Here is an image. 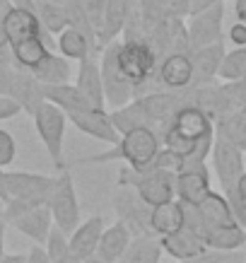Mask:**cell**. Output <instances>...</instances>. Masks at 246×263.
I'll return each mask as SVG.
<instances>
[{
    "instance_id": "obj_1",
    "label": "cell",
    "mask_w": 246,
    "mask_h": 263,
    "mask_svg": "<svg viewBox=\"0 0 246 263\" xmlns=\"http://www.w3.org/2000/svg\"><path fill=\"white\" fill-rule=\"evenodd\" d=\"M159 150H162L159 133L150 126H140L123 133L119 138V143L111 145V150L99 152L87 160H80V164H106L113 160H123L133 169H152V162H155Z\"/></svg>"
},
{
    "instance_id": "obj_2",
    "label": "cell",
    "mask_w": 246,
    "mask_h": 263,
    "mask_svg": "<svg viewBox=\"0 0 246 263\" xmlns=\"http://www.w3.org/2000/svg\"><path fill=\"white\" fill-rule=\"evenodd\" d=\"M215 130V121L207 116L198 106H183L181 111L174 116V121L167 126L164 136H162V145L167 150L176 152L179 157L191 155V150L196 147L203 136Z\"/></svg>"
},
{
    "instance_id": "obj_3",
    "label": "cell",
    "mask_w": 246,
    "mask_h": 263,
    "mask_svg": "<svg viewBox=\"0 0 246 263\" xmlns=\"http://www.w3.org/2000/svg\"><path fill=\"white\" fill-rule=\"evenodd\" d=\"M119 183L123 186H133L140 193V198L150 205L164 203V200L176 198V172L172 169H133L126 167L121 172Z\"/></svg>"
},
{
    "instance_id": "obj_4",
    "label": "cell",
    "mask_w": 246,
    "mask_h": 263,
    "mask_svg": "<svg viewBox=\"0 0 246 263\" xmlns=\"http://www.w3.org/2000/svg\"><path fill=\"white\" fill-rule=\"evenodd\" d=\"M34 128L39 133L41 143L46 147L48 157L53 162V167L61 172L65 169V157H63V138H65V126H68V116L63 109H58L53 102H41L39 109L32 114Z\"/></svg>"
},
{
    "instance_id": "obj_5",
    "label": "cell",
    "mask_w": 246,
    "mask_h": 263,
    "mask_svg": "<svg viewBox=\"0 0 246 263\" xmlns=\"http://www.w3.org/2000/svg\"><path fill=\"white\" fill-rule=\"evenodd\" d=\"M119 44L121 41H109L99 58V72H102V87H104V102L111 109H119L123 104L135 99V87L119 68Z\"/></svg>"
},
{
    "instance_id": "obj_6",
    "label": "cell",
    "mask_w": 246,
    "mask_h": 263,
    "mask_svg": "<svg viewBox=\"0 0 246 263\" xmlns=\"http://www.w3.org/2000/svg\"><path fill=\"white\" fill-rule=\"evenodd\" d=\"M48 208H51V215H53L56 227L63 230L65 234H70L80 224V203H78L75 183H72V176L68 172V167L58 172L53 191L48 196Z\"/></svg>"
},
{
    "instance_id": "obj_7",
    "label": "cell",
    "mask_w": 246,
    "mask_h": 263,
    "mask_svg": "<svg viewBox=\"0 0 246 263\" xmlns=\"http://www.w3.org/2000/svg\"><path fill=\"white\" fill-rule=\"evenodd\" d=\"M113 213H116V217L130 230L133 237L152 234V227H150L152 205L140 198V193L135 191L133 186L119 183V189L113 193Z\"/></svg>"
},
{
    "instance_id": "obj_8",
    "label": "cell",
    "mask_w": 246,
    "mask_h": 263,
    "mask_svg": "<svg viewBox=\"0 0 246 263\" xmlns=\"http://www.w3.org/2000/svg\"><path fill=\"white\" fill-rule=\"evenodd\" d=\"M210 155H213V167H215L217 179H220L222 193L237 191L239 176L246 172V160H244V155H241V147H237L220 130H215V143H213V152Z\"/></svg>"
},
{
    "instance_id": "obj_9",
    "label": "cell",
    "mask_w": 246,
    "mask_h": 263,
    "mask_svg": "<svg viewBox=\"0 0 246 263\" xmlns=\"http://www.w3.org/2000/svg\"><path fill=\"white\" fill-rule=\"evenodd\" d=\"M222 20H224V0L215 3L213 8L188 15V39H191V51L215 41H222Z\"/></svg>"
},
{
    "instance_id": "obj_10",
    "label": "cell",
    "mask_w": 246,
    "mask_h": 263,
    "mask_svg": "<svg viewBox=\"0 0 246 263\" xmlns=\"http://www.w3.org/2000/svg\"><path fill=\"white\" fill-rule=\"evenodd\" d=\"M68 121L72 126L82 130L85 136L89 138H97L102 143H109V145H116L119 143V130L113 128L111 123V116L106 109H99V106H92V109H82V111H70L65 114Z\"/></svg>"
},
{
    "instance_id": "obj_11",
    "label": "cell",
    "mask_w": 246,
    "mask_h": 263,
    "mask_svg": "<svg viewBox=\"0 0 246 263\" xmlns=\"http://www.w3.org/2000/svg\"><path fill=\"white\" fill-rule=\"evenodd\" d=\"M56 176L32 174V172H5V191L8 198H39L48 203V196L53 191Z\"/></svg>"
},
{
    "instance_id": "obj_12",
    "label": "cell",
    "mask_w": 246,
    "mask_h": 263,
    "mask_svg": "<svg viewBox=\"0 0 246 263\" xmlns=\"http://www.w3.org/2000/svg\"><path fill=\"white\" fill-rule=\"evenodd\" d=\"M224 53H227L224 41H215V44H207V46L188 51L191 65H193V80H191V85H193V87L213 85V82L217 80V72H220Z\"/></svg>"
},
{
    "instance_id": "obj_13",
    "label": "cell",
    "mask_w": 246,
    "mask_h": 263,
    "mask_svg": "<svg viewBox=\"0 0 246 263\" xmlns=\"http://www.w3.org/2000/svg\"><path fill=\"white\" fill-rule=\"evenodd\" d=\"M44 87H46V85H44L32 70L15 65V78H12V85H10L8 95L20 104V109H22L24 114L32 116V114L39 109V104L46 102Z\"/></svg>"
},
{
    "instance_id": "obj_14",
    "label": "cell",
    "mask_w": 246,
    "mask_h": 263,
    "mask_svg": "<svg viewBox=\"0 0 246 263\" xmlns=\"http://www.w3.org/2000/svg\"><path fill=\"white\" fill-rule=\"evenodd\" d=\"M210 191H213V186H210L207 164H198V167L176 172V198L179 200L198 205Z\"/></svg>"
},
{
    "instance_id": "obj_15",
    "label": "cell",
    "mask_w": 246,
    "mask_h": 263,
    "mask_svg": "<svg viewBox=\"0 0 246 263\" xmlns=\"http://www.w3.org/2000/svg\"><path fill=\"white\" fill-rule=\"evenodd\" d=\"M104 217L102 215H92L89 220L80 222L75 230L68 234V247H70V254L80 261H85L89 256H94L97 244L102 239V232H104Z\"/></svg>"
},
{
    "instance_id": "obj_16",
    "label": "cell",
    "mask_w": 246,
    "mask_h": 263,
    "mask_svg": "<svg viewBox=\"0 0 246 263\" xmlns=\"http://www.w3.org/2000/svg\"><path fill=\"white\" fill-rule=\"evenodd\" d=\"M159 241H162L164 254L176 258V263L188 261L193 256L207 251V244L203 239V234L188 230V227H181V230H176L174 234H167V237H159Z\"/></svg>"
},
{
    "instance_id": "obj_17",
    "label": "cell",
    "mask_w": 246,
    "mask_h": 263,
    "mask_svg": "<svg viewBox=\"0 0 246 263\" xmlns=\"http://www.w3.org/2000/svg\"><path fill=\"white\" fill-rule=\"evenodd\" d=\"M157 78L164 89H183L193 80L188 53H169L157 63Z\"/></svg>"
},
{
    "instance_id": "obj_18",
    "label": "cell",
    "mask_w": 246,
    "mask_h": 263,
    "mask_svg": "<svg viewBox=\"0 0 246 263\" xmlns=\"http://www.w3.org/2000/svg\"><path fill=\"white\" fill-rule=\"evenodd\" d=\"M10 224H12L15 230H20L22 234H27L34 244H41V247H44L46 239H48V232L53 230V224L56 222H53V215H51L48 203H44V205L34 208V210H29V213L20 215Z\"/></svg>"
},
{
    "instance_id": "obj_19",
    "label": "cell",
    "mask_w": 246,
    "mask_h": 263,
    "mask_svg": "<svg viewBox=\"0 0 246 263\" xmlns=\"http://www.w3.org/2000/svg\"><path fill=\"white\" fill-rule=\"evenodd\" d=\"M3 27H5L8 44H20V41L34 39V36H39V32H41L39 17L24 8H15V5L10 8L8 15L3 17Z\"/></svg>"
},
{
    "instance_id": "obj_20",
    "label": "cell",
    "mask_w": 246,
    "mask_h": 263,
    "mask_svg": "<svg viewBox=\"0 0 246 263\" xmlns=\"http://www.w3.org/2000/svg\"><path fill=\"white\" fill-rule=\"evenodd\" d=\"M130 239H133L130 230H128L121 220H116L111 227H104L102 239H99V244H97L94 256H99V258L106 261V263H116L121 256H123V251L128 249Z\"/></svg>"
},
{
    "instance_id": "obj_21",
    "label": "cell",
    "mask_w": 246,
    "mask_h": 263,
    "mask_svg": "<svg viewBox=\"0 0 246 263\" xmlns=\"http://www.w3.org/2000/svg\"><path fill=\"white\" fill-rule=\"evenodd\" d=\"M89 102L99 106V109H106V102H104V87H102V72H99V61L97 56H87L78 61V82H75Z\"/></svg>"
},
{
    "instance_id": "obj_22",
    "label": "cell",
    "mask_w": 246,
    "mask_h": 263,
    "mask_svg": "<svg viewBox=\"0 0 246 263\" xmlns=\"http://www.w3.org/2000/svg\"><path fill=\"white\" fill-rule=\"evenodd\" d=\"M150 227H152V234H157V237H167V234H174L176 230H181L183 227L181 200L172 198V200L152 205Z\"/></svg>"
},
{
    "instance_id": "obj_23",
    "label": "cell",
    "mask_w": 246,
    "mask_h": 263,
    "mask_svg": "<svg viewBox=\"0 0 246 263\" xmlns=\"http://www.w3.org/2000/svg\"><path fill=\"white\" fill-rule=\"evenodd\" d=\"M198 210H200V217H203V224H205V232L210 230V227L237 222V220H234V213H232L230 200H227L224 193L210 191L205 198L198 203ZM203 237H205V234H203Z\"/></svg>"
},
{
    "instance_id": "obj_24",
    "label": "cell",
    "mask_w": 246,
    "mask_h": 263,
    "mask_svg": "<svg viewBox=\"0 0 246 263\" xmlns=\"http://www.w3.org/2000/svg\"><path fill=\"white\" fill-rule=\"evenodd\" d=\"M162 254H164V249H162L157 234H143V237L130 239L128 249L116 263H159Z\"/></svg>"
},
{
    "instance_id": "obj_25",
    "label": "cell",
    "mask_w": 246,
    "mask_h": 263,
    "mask_svg": "<svg viewBox=\"0 0 246 263\" xmlns=\"http://www.w3.org/2000/svg\"><path fill=\"white\" fill-rule=\"evenodd\" d=\"M44 95H46L48 102H53L58 109H63L65 114L82 111V109H92V106H94L78 85H68V82H65V85H46V87H44Z\"/></svg>"
},
{
    "instance_id": "obj_26",
    "label": "cell",
    "mask_w": 246,
    "mask_h": 263,
    "mask_svg": "<svg viewBox=\"0 0 246 263\" xmlns=\"http://www.w3.org/2000/svg\"><path fill=\"white\" fill-rule=\"evenodd\" d=\"M32 72L44 85H65L72 78V65L70 58L61 56L58 51H51L44 56V61L36 68H32Z\"/></svg>"
},
{
    "instance_id": "obj_27",
    "label": "cell",
    "mask_w": 246,
    "mask_h": 263,
    "mask_svg": "<svg viewBox=\"0 0 246 263\" xmlns=\"http://www.w3.org/2000/svg\"><path fill=\"white\" fill-rule=\"evenodd\" d=\"M203 239H205L207 249H217V251H237V249H241L246 244L244 227H241L239 222L210 227Z\"/></svg>"
},
{
    "instance_id": "obj_28",
    "label": "cell",
    "mask_w": 246,
    "mask_h": 263,
    "mask_svg": "<svg viewBox=\"0 0 246 263\" xmlns=\"http://www.w3.org/2000/svg\"><path fill=\"white\" fill-rule=\"evenodd\" d=\"M130 5H133V0H106L104 29H102V39H99V48H102V51L109 41L121 36V29H123V22H126Z\"/></svg>"
},
{
    "instance_id": "obj_29",
    "label": "cell",
    "mask_w": 246,
    "mask_h": 263,
    "mask_svg": "<svg viewBox=\"0 0 246 263\" xmlns=\"http://www.w3.org/2000/svg\"><path fill=\"white\" fill-rule=\"evenodd\" d=\"M109 116H111V123H113V128L119 130V136L133 130V128L150 126V119H147V114H145V109H143V102H140L138 97H135L133 102L119 106V109H111Z\"/></svg>"
},
{
    "instance_id": "obj_30",
    "label": "cell",
    "mask_w": 246,
    "mask_h": 263,
    "mask_svg": "<svg viewBox=\"0 0 246 263\" xmlns=\"http://www.w3.org/2000/svg\"><path fill=\"white\" fill-rule=\"evenodd\" d=\"M56 39H58V53L70 58V61H82L87 56H97L94 46L87 41V36L80 34L78 29H72V27H65Z\"/></svg>"
},
{
    "instance_id": "obj_31",
    "label": "cell",
    "mask_w": 246,
    "mask_h": 263,
    "mask_svg": "<svg viewBox=\"0 0 246 263\" xmlns=\"http://www.w3.org/2000/svg\"><path fill=\"white\" fill-rule=\"evenodd\" d=\"M10 51H12V58L20 68H27L32 70L36 65L44 61L46 53H51L46 48V44L41 41V36H34V39H27V41H20V44H10Z\"/></svg>"
},
{
    "instance_id": "obj_32",
    "label": "cell",
    "mask_w": 246,
    "mask_h": 263,
    "mask_svg": "<svg viewBox=\"0 0 246 263\" xmlns=\"http://www.w3.org/2000/svg\"><path fill=\"white\" fill-rule=\"evenodd\" d=\"M36 17L44 29L51 34H61L68 27V15H65V5L58 0H36Z\"/></svg>"
},
{
    "instance_id": "obj_33",
    "label": "cell",
    "mask_w": 246,
    "mask_h": 263,
    "mask_svg": "<svg viewBox=\"0 0 246 263\" xmlns=\"http://www.w3.org/2000/svg\"><path fill=\"white\" fill-rule=\"evenodd\" d=\"M63 5H65V15H68V27L78 29L80 34H85V36H87V41L94 46L97 53H102V51L97 48L94 24H92V20H89L87 10H85V5H82V0H63Z\"/></svg>"
},
{
    "instance_id": "obj_34",
    "label": "cell",
    "mask_w": 246,
    "mask_h": 263,
    "mask_svg": "<svg viewBox=\"0 0 246 263\" xmlns=\"http://www.w3.org/2000/svg\"><path fill=\"white\" fill-rule=\"evenodd\" d=\"M217 78H222L224 82L244 80L246 78V46H237V48H232V51L224 53Z\"/></svg>"
},
{
    "instance_id": "obj_35",
    "label": "cell",
    "mask_w": 246,
    "mask_h": 263,
    "mask_svg": "<svg viewBox=\"0 0 246 263\" xmlns=\"http://www.w3.org/2000/svg\"><path fill=\"white\" fill-rule=\"evenodd\" d=\"M167 36H169V51L172 53H188L191 51L186 17H167Z\"/></svg>"
},
{
    "instance_id": "obj_36",
    "label": "cell",
    "mask_w": 246,
    "mask_h": 263,
    "mask_svg": "<svg viewBox=\"0 0 246 263\" xmlns=\"http://www.w3.org/2000/svg\"><path fill=\"white\" fill-rule=\"evenodd\" d=\"M145 29L147 27H145L143 10L138 5V0H133L126 22H123V29H121V41H145Z\"/></svg>"
},
{
    "instance_id": "obj_37",
    "label": "cell",
    "mask_w": 246,
    "mask_h": 263,
    "mask_svg": "<svg viewBox=\"0 0 246 263\" xmlns=\"http://www.w3.org/2000/svg\"><path fill=\"white\" fill-rule=\"evenodd\" d=\"M44 249H46V254H48V258H51V263H61L63 258H68V256H70L68 234H65L63 230H58L56 224H53V230L48 232V239H46V244H44Z\"/></svg>"
},
{
    "instance_id": "obj_38",
    "label": "cell",
    "mask_w": 246,
    "mask_h": 263,
    "mask_svg": "<svg viewBox=\"0 0 246 263\" xmlns=\"http://www.w3.org/2000/svg\"><path fill=\"white\" fill-rule=\"evenodd\" d=\"M244 254L241 251H217V249H207L203 254L193 256L188 261H179V263H241Z\"/></svg>"
},
{
    "instance_id": "obj_39",
    "label": "cell",
    "mask_w": 246,
    "mask_h": 263,
    "mask_svg": "<svg viewBox=\"0 0 246 263\" xmlns=\"http://www.w3.org/2000/svg\"><path fill=\"white\" fill-rule=\"evenodd\" d=\"M82 5H85L89 20H92V24H94L97 48H99V39H102V29H104V10H106V0H82ZM99 51H102V48H99Z\"/></svg>"
},
{
    "instance_id": "obj_40",
    "label": "cell",
    "mask_w": 246,
    "mask_h": 263,
    "mask_svg": "<svg viewBox=\"0 0 246 263\" xmlns=\"http://www.w3.org/2000/svg\"><path fill=\"white\" fill-rule=\"evenodd\" d=\"M15 155H17L15 138L10 136L5 128H0V167L5 169L8 164H12V162H15Z\"/></svg>"
},
{
    "instance_id": "obj_41",
    "label": "cell",
    "mask_w": 246,
    "mask_h": 263,
    "mask_svg": "<svg viewBox=\"0 0 246 263\" xmlns=\"http://www.w3.org/2000/svg\"><path fill=\"white\" fill-rule=\"evenodd\" d=\"M138 5L143 10L145 24L159 22V20L167 17V12H164V0H138Z\"/></svg>"
},
{
    "instance_id": "obj_42",
    "label": "cell",
    "mask_w": 246,
    "mask_h": 263,
    "mask_svg": "<svg viewBox=\"0 0 246 263\" xmlns=\"http://www.w3.org/2000/svg\"><path fill=\"white\" fill-rule=\"evenodd\" d=\"M222 87H224V92H227V97H230L232 109H241V106H246V78L244 80L227 82V85H222Z\"/></svg>"
},
{
    "instance_id": "obj_43",
    "label": "cell",
    "mask_w": 246,
    "mask_h": 263,
    "mask_svg": "<svg viewBox=\"0 0 246 263\" xmlns=\"http://www.w3.org/2000/svg\"><path fill=\"white\" fill-rule=\"evenodd\" d=\"M191 0H164V12L167 17H188Z\"/></svg>"
},
{
    "instance_id": "obj_44",
    "label": "cell",
    "mask_w": 246,
    "mask_h": 263,
    "mask_svg": "<svg viewBox=\"0 0 246 263\" xmlns=\"http://www.w3.org/2000/svg\"><path fill=\"white\" fill-rule=\"evenodd\" d=\"M230 41L232 46H246V22H241V20H237V22L230 27Z\"/></svg>"
},
{
    "instance_id": "obj_45",
    "label": "cell",
    "mask_w": 246,
    "mask_h": 263,
    "mask_svg": "<svg viewBox=\"0 0 246 263\" xmlns=\"http://www.w3.org/2000/svg\"><path fill=\"white\" fill-rule=\"evenodd\" d=\"M24 263H51V258H48L46 249L41 247V244H34V247L29 249V254H27V261Z\"/></svg>"
},
{
    "instance_id": "obj_46",
    "label": "cell",
    "mask_w": 246,
    "mask_h": 263,
    "mask_svg": "<svg viewBox=\"0 0 246 263\" xmlns=\"http://www.w3.org/2000/svg\"><path fill=\"white\" fill-rule=\"evenodd\" d=\"M15 65L0 68V95H8L10 92V85H12V78H15Z\"/></svg>"
},
{
    "instance_id": "obj_47",
    "label": "cell",
    "mask_w": 246,
    "mask_h": 263,
    "mask_svg": "<svg viewBox=\"0 0 246 263\" xmlns=\"http://www.w3.org/2000/svg\"><path fill=\"white\" fill-rule=\"evenodd\" d=\"M215 3L220 0H191V8H188V15H196V12H203V10L213 8Z\"/></svg>"
},
{
    "instance_id": "obj_48",
    "label": "cell",
    "mask_w": 246,
    "mask_h": 263,
    "mask_svg": "<svg viewBox=\"0 0 246 263\" xmlns=\"http://www.w3.org/2000/svg\"><path fill=\"white\" fill-rule=\"evenodd\" d=\"M10 65H15L12 51H10V46H0V68H10Z\"/></svg>"
},
{
    "instance_id": "obj_49",
    "label": "cell",
    "mask_w": 246,
    "mask_h": 263,
    "mask_svg": "<svg viewBox=\"0 0 246 263\" xmlns=\"http://www.w3.org/2000/svg\"><path fill=\"white\" fill-rule=\"evenodd\" d=\"M27 256L24 254H3L0 256V263H24Z\"/></svg>"
},
{
    "instance_id": "obj_50",
    "label": "cell",
    "mask_w": 246,
    "mask_h": 263,
    "mask_svg": "<svg viewBox=\"0 0 246 263\" xmlns=\"http://www.w3.org/2000/svg\"><path fill=\"white\" fill-rule=\"evenodd\" d=\"M234 15L237 20L246 22V0H234Z\"/></svg>"
},
{
    "instance_id": "obj_51",
    "label": "cell",
    "mask_w": 246,
    "mask_h": 263,
    "mask_svg": "<svg viewBox=\"0 0 246 263\" xmlns=\"http://www.w3.org/2000/svg\"><path fill=\"white\" fill-rule=\"evenodd\" d=\"M237 193L246 200V172H244L241 176H239V181H237Z\"/></svg>"
},
{
    "instance_id": "obj_52",
    "label": "cell",
    "mask_w": 246,
    "mask_h": 263,
    "mask_svg": "<svg viewBox=\"0 0 246 263\" xmlns=\"http://www.w3.org/2000/svg\"><path fill=\"white\" fill-rule=\"evenodd\" d=\"M0 200H8V191H5V169L0 167Z\"/></svg>"
},
{
    "instance_id": "obj_53",
    "label": "cell",
    "mask_w": 246,
    "mask_h": 263,
    "mask_svg": "<svg viewBox=\"0 0 246 263\" xmlns=\"http://www.w3.org/2000/svg\"><path fill=\"white\" fill-rule=\"evenodd\" d=\"M10 8H12V0H0V20L8 15Z\"/></svg>"
},
{
    "instance_id": "obj_54",
    "label": "cell",
    "mask_w": 246,
    "mask_h": 263,
    "mask_svg": "<svg viewBox=\"0 0 246 263\" xmlns=\"http://www.w3.org/2000/svg\"><path fill=\"white\" fill-rule=\"evenodd\" d=\"M0 46H10L8 36H5V27H3V20H0Z\"/></svg>"
},
{
    "instance_id": "obj_55",
    "label": "cell",
    "mask_w": 246,
    "mask_h": 263,
    "mask_svg": "<svg viewBox=\"0 0 246 263\" xmlns=\"http://www.w3.org/2000/svg\"><path fill=\"white\" fill-rule=\"evenodd\" d=\"M82 263H106V261H102L99 256H89V258H85Z\"/></svg>"
},
{
    "instance_id": "obj_56",
    "label": "cell",
    "mask_w": 246,
    "mask_h": 263,
    "mask_svg": "<svg viewBox=\"0 0 246 263\" xmlns=\"http://www.w3.org/2000/svg\"><path fill=\"white\" fill-rule=\"evenodd\" d=\"M244 237H246V227H244Z\"/></svg>"
},
{
    "instance_id": "obj_57",
    "label": "cell",
    "mask_w": 246,
    "mask_h": 263,
    "mask_svg": "<svg viewBox=\"0 0 246 263\" xmlns=\"http://www.w3.org/2000/svg\"><path fill=\"white\" fill-rule=\"evenodd\" d=\"M227 3H234V0H227Z\"/></svg>"
},
{
    "instance_id": "obj_58",
    "label": "cell",
    "mask_w": 246,
    "mask_h": 263,
    "mask_svg": "<svg viewBox=\"0 0 246 263\" xmlns=\"http://www.w3.org/2000/svg\"><path fill=\"white\" fill-rule=\"evenodd\" d=\"M58 3H63V0H58Z\"/></svg>"
}]
</instances>
